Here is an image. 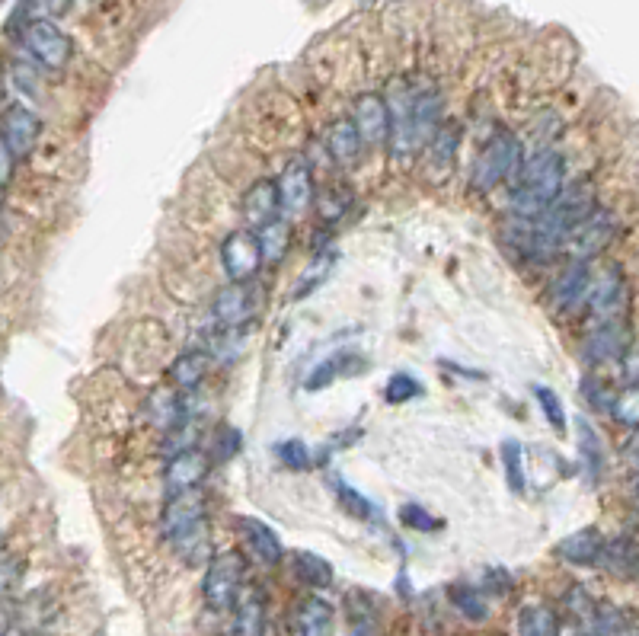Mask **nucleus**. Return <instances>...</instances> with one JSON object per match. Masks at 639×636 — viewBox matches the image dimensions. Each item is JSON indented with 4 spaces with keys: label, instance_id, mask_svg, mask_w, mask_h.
<instances>
[{
    "label": "nucleus",
    "instance_id": "f257e3e1",
    "mask_svg": "<svg viewBox=\"0 0 639 636\" xmlns=\"http://www.w3.org/2000/svg\"><path fill=\"white\" fill-rule=\"evenodd\" d=\"M163 537L179 550V557H186L189 563L205 560L208 553V509L205 496L199 489H176L163 502L160 515Z\"/></svg>",
    "mask_w": 639,
    "mask_h": 636
},
{
    "label": "nucleus",
    "instance_id": "f03ea898",
    "mask_svg": "<svg viewBox=\"0 0 639 636\" xmlns=\"http://www.w3.org/2000/svg\"><path fill=\"white\" fill-rule=\"evenodd\" d=\"M566 183V160L560 151L540 148L534 157L521 160V170L515 173V192H512V211L515 218H537L556 192Z\"/></svg>",
    "mask_w": 639,
    "mask_h": 636
},
{
    "label": "nucleus",
    "instance_id": "7ed1b4c3",
    "mask_svg": "<svg viewBox=\"0 0 639 636\" xmlns=\"http://www.w3.org/2000/svg\"><path fill=\"white\" fill-rule=\"evenodd\" d=\"M524 160V144L515 132L509 128H499V132L489 138L477 160L470 167V186L473 192H493L496 186H502L505 179H515V173L521 170Z\"/></svg>",
    "mask_w": 639,
    "mask_h": 636
},
{
    "label": "nucleus",
    "instance_id": "20e7f679",
    "mask_svg": "<svg viewBox=\"0 0 639 636\" xmlns=\"http://www.w3.org/2000/svg\"><path fill=\"white\" fill-rule=\"evenodd\" d=\"M617 227H620V218L614 215V211H608V208L588 211L582 221H576L563 234L560 253H569L572 259H582V263H588V259L601 256L604 250L611 247V240L617 237Z\"/></svg>",
    "mask_w": 639,
    "mask_h": 636
},
{
    "label": "nucleus",
    "instance_id": "39448f33",
    "mask_svg": "<svg viewBox=\"0 0 639 636\" xmlns=\"http://www.w3.org/2000/svg\"><path fill=\"white\" fill-rule=\"evenodd\" d=\"M243 579H247V563H243L240 553L234 550L218 553V557L208 563L205 579H202V595L208 601V608L231 611L243 592Z\"/></svg>",
    "mask_w": 639,
    "mask_h": 636
},
{
    "label": "nucleus",
    "instance_id": "423d86ee",
    "mask_svg": "<svg viewBox=\"0 0 639 636\" xmlns=\"http://www.w3.org/2000/svg\"><path fill=\"white\" fill-rule=\"evenodd\" d=\"M23 48L48 71L68 68V61L74 58V39L55 20H26Z\"/></svg>",
    "mask_w": 639,
    "mask_h": 636
},
{
    "label": "nucleus",
    "instance_id": "0eeeda50",
    "mask_svg": "<svg viewBox=\"0 0 639 636\" xmlns=\"http://www.w3.org/2000/svg\"><path fill=\"white\" fill-rule=\"evenodd\" d=\"M275 186H278L282 211H288V215H304L317 199L314 167H310V160H304V157H291L282 167V176L275 179Z\"/></svg>",
    "mask_w": 639,
    "mask_h": 636
},
{
    "label": "nucleus",
    "instance_id": "6e6552de",
    "mask_svg": "<svg viewBox=\"0 0 639 636\" xmlns=\"http://www.w3.org/2000/svg\"><path fill=\"white\" fill-rule=\"evenodd\" d=\"M221 266L231 282H253L262 269V253L256 231L243 227V231H231L221 243Z\"/></svg>",
    "mask_w": 639,
    "mask_h": 636
},
{
    "label": "nucleus",
    "instance_id": "1a4fd4ad",
    "mask_svg": "<svg viewBox=\"0 0 639 636\" xmlns=\"http://www.w3.org/2000/svg\"><path fill=\"white\" fill-rule=\"evenodd\" d=\"M352 125L358 138H362L365 148H381L387 144V132H390V112H387V100L378 90H362L352 100Z\"/></svg>",
    "mask_w": 639,
    "mask_h": 636
},
{
    "label": "nucleus",
    "instance_id": "9d476101",
    "mask_svg": "<svg viewBox=\"0 0 639 636\" xmlns=\"http://www.w3.org/2000/svg\"><path fill=\"white\" fill-rule=\"evenodd\" d=\"M588 311H592L598 317V323L604 320H620L627 314L630 307V288L624 282V275H620L617 266L604 269L598 279H592V285H588Z\"/></svg>",
    "mask_w": 639,
    "mask_h": 636
},
{
    "label": "nucleus",
    "instance_id": "9b49d317",
    "mask_svg": "<svg viewBox=\"0 0 639 636\" xmlns=\"http://www.w3.org/2000/svg\"><path fill=\"white\" fill-rule=\"evenodd\" d=\"M42 135V119L23 103H10L4 112H0V141H4V148L20 160L26 157L32 148L39 144Z\"/></svg>",
    "mask_w": 639,
    "mask_h": 636
},
{
    "label": "nucleus",
    "instance_id": "f8f14e48",
    "mask_svg": "<svg viewBox=\"0 0 639 636\" xmlns=\"http://www.w3.org/2000/svg\"><path fill=\"white\" fill-rule=\"evenodd\" d=\"M253 311H256V298H253L250 282L224 285L215 295V304H211V317H215V323L227 333L240 330V326L253 317Z\"/></svg>",
    "mask_w": 639,
    "mask_h": 636
},
{
    "label": "nucleus",
    "instance_id": "ddd939ff",
    "mask_svg": "<svg viewBox=\"0 0 639 636\" xmlns=\"http://www.w3.org/2000/svg\"><path fill=\"white\" fill-rule=\"evenodd\" d=\"M633 346L630 339V330L624 320H604L598 323L592 333H588L585 339V358L595 365H604V362H620V355H624L627 349Z\"/></svg>",
    "mask_w": 639,
    "mask_h": 636
},
{
    "label": "nucleus",
    "instance_id": "4468645a",
    "mask_svg": "<svg viewBox=\"0 0 639 636\" xmlns=\"http://www.w3.org/2000/svg\"><path fill=\"white\" fill-rule=\"evenodd\" d=\"M588 285H592V269H588V263H582V259H572L550 285V304L560 314L576 311L588 298Z\"/></svg>",
    "mask_w": 639,
    "mask_h": 636
},
{
    "label": "nucleus",
    "instance_id": "2eb2a0df",
    "mask_svg": "<svg viewBox=\"0 0 639 636\" xmlns=\"http://www.w3.org/2000/svg\"><path fill=\"white\" fill-rule=\"evenodd\" d=\"M278 215H282V202H278L275 179L262 176L256 183H250V189L243 192V199H240V218L247 221L250 231H256V227H262Z\"/></svg>",
    "mask_w": 639,
    "mask_h": 636
},
{
    "label": "nucleus",
    "instance_id": "dca6fc26",
    "mask_svg": "<svg viewBox=\"0 0 639 636\" xmlns=\"http://www.w3.org/2000/svg\"><path fill=\"white\" fill-rule=\"evenodd\" d=\"M211 458L199 448H179L173 451V458L167 461V470H163V480H167V489L176 493V489H199V483L208 477Z\"/></svg>",
    "mask_w": 639,
    "mask_h": 636
},
{
    "label": "nucleus",
    "instance_id": "f3484780",
    "mask_svg": "<svg viewBox=\"0 0 639 636\" xmlns=\"http://www.w3.org/2000/svg\"><path fill=\"white\" fill-rule=\"evenodd\" d=\"M237 525L243 531V541H247V547L253 550V557L262 566H278V563H282V557H285L282 541H278V534L266 525V521H259V518H237Z\"/></svg>",
    "mask_w": 639,
    "mask_h": 636
},
{
    "label": "nucleus",
    "instance_id": "a211bd4d",
    "mask_svg": "<svg viewBox=\"0 0 639 636\" xmlns=\"http://www.w3.org/2000/svg\"><path fill=\"white\" fill-rule=\"evenodd\" d=\"M601 544H604V537L598 528H579L556 544V553L572 566H598Z\"/></svg>",
    "mask_w": 639,
    "mask_h": 636
},
{
    "label": "nucleus",
    "instance_id": "6ab92c4d",
    "mask_svg": "<svg viewBox=\"0 0 639 636\" xmlns=\"http://www.w3.org/2000/svg\"><path fill=\"white\" fill-rule=\"evenodd\" d=\"M323 148L330 151V157L336 163H342V167H349V163L358 160V154H362V138H358L352 119H336L330 122V128L323 132Z\"/></svg>",
    "mask_w": 639,
    "mask_h": 636
},
{
    "label": "nucleus",
    "instance_id": "aec40b11",
    "mask_svg": "<svg viewBox=\"0 0 639 636\" xmlns=\"http://www.w3.org/2000/svg\"><path fill=\"white\" fill-rule=\"evenodd\" d=\"M336 250H317L314 256H310V263L301 269L298 275V282H294V291H291V298L294 301H304L310 298L320 285H326L333 279V272H336Z\"/></svg>",
    "mask_w": 639,
    "mask_h": 636
},
{
    "label": "nucleus",
    "instance_id": "412c9836",
    "mask_svg": "<svg viewBox=\"0 0 639 636\" xmlns=\"http://www.w3.org/2000/svg\"><path fill=\"white\" fill-rule=\"evenodd\" d=\"M256 240H259L262 263H282L291 247V221H285L282 215L266 221L262 227H256Z\"/></svg>",
    "mask_w": 639,
    "mask_h": 636
},
{
    "label": "nucleus",
    "instance_id": "4be33fe9",
    "mask_svg": "<svg viewBox=\"0 0 639 636\" xmlns=\"http://www.w3.org/2000/svg\"><path fill=\"white\" fill-rule=\"evenodd\" d=\"M170 381L176 390H195V387H202V381L208 378V352H183V355H176L173 358V365H170Z\"/></svg>",
    "mask_w": 639,
    "mask_h": 636
},
{
    "label": "nucleus",
    "instance_id": "5701e85b",
    "mask_svg": "<svg viewBox=\"0 0 639 636\" xmlns=\"http://www.w3.org/2000/svg\"><path fill=\"white\" fill-rule=\"evenodd\" d=\"M298 636H330L333 633V608L323 598H304L298 617H294Z\"/></svg>",
    "mask_w": 639,
    "mask_h": 636
},
{
    "label": "nucleus",
    "instance_id": "b1692460",
    "mask_svg": "<svg viewBox=\"0 0 639 636\" xmlns=\"http://www.w3.org/2000/svg\"><path fill=\"white\" fill-rule=\"evenodd\" d=\"M147 416H151V422L157 429L173 432L176 426H183L186 422V406H183V400H176L173 390L160 387L151 394V400H147Z\"/></svg>",
    "mask_w": 639,
    "mask_h": 636
},
{
    "label": "nucleus",
    "instance_id": "393cba45",
    "mask_svg": "<svg viewBox=\"0 0 639 636\" xmlns=\"http://www.w3.org/2000/svg\"><path fill=\"white\" fill-rule=\"evenodd\" d=\"M234 614V636H262L266 633V601L256 592H247L237 598Z\"/></svg>",
    "mask_w": 639,
    "mask_h": 636
},
{
    "label": "nucleus",
    "instance_id": "a878e982",
    "mask_svg": "<svg viewBox=\"0 0 639 636\" xmlns=\"http://www.w3.org/2000/svg\"><path fill=\"white\" fill-rule=\"evenodd\" d=\"M598 566H604L617 579H633L636 576V547L630 537H614L611 544H601Z\"/></svg>",
    "mask_w": 639,
    "mask_h": 636
},
{
    "label": "nucleus",
    "instance_id": "bb28decb",
    "mask_svg": "<svg viewBox=\"0 0 639 636\" xmlns=\"http://www.w3.org/2000/svg\"><path fill=\"white\" fill-rule=\"evenodd\" d=\"M294 576L304 585H310V589H326V585H333V566L326 563L320 553L298 550L294 553Z\"/></svg>",
    "mask_w": 639,
    "mask_h": 636
},
{
    "label": "nucleus",
    "instance_id": "cd10ccee",
    "mask_svg": "<svg viewBox=\"0 0 639 636\" xmlns=\"http://www.w3.org/2000/svg\"><path fill=\"white\" fill-rule=\"evenodd\" d=\"M521 636H560V621L547 605H524L518 614Z\"/></svg>",
    "mask_w": 639,
    "mask_h": 636
},
{
    "label": "nucleus",
    "instance_id": "c85d7f7f",
    "mask_svg": "<svg viewBox=\"0 0 639 636\" xmlns=\"http://www.w3.org/2000/svg\"><path fill=\"white\" fill-rule=\"evenodd\" d=\"M358 365V358L352 355V352H339V355H333V358H326V362L320 365V368H314V374H310L307 378V390H320V387H326L333 378H342V374H352Z\"/></svg>",
    "mask_w": 639,
    "mask_h": 636
},
{
    "label": "nucleus",
    "instance_id": "c756f323",
    "mask_svg": "<svg viewBox=\"0 0 639 636\" xmlns=\"http://www.w3.org/2000/svg\"><path fill=\"white\" fill-rule=\"evenodd\" d=\"M592 624H595V636H636V627L630 621V614L614 608V605L598 608L595 617H592Z\"/></svg>",
    "mask_w": 639,
    "mask_h": 636
},
{
    "label": "nucleus",
    "instance_id": "7c9ffc66",
    "mask_svg": "<svg viewBox=\"0 0 639 636\" xmlns=\"http://www.w3.org/2000/svg\"><path fill=\"white\" fill-rule=\"evenodd\" d=\"M451 605L464 617H470V621H486L489 617L486 601L473 585H451Z\"/></svg>",
    "mask_w": 639,
    "mask_h": 636
},
{
    "label": "nucleus",
    "instance_id": "2f4dec72",
    "mask_svg": "<svg viewBox=\"0 0 639 636\" xmlns=\"http://www.w3.org/2000/svg\"><path fill=\"white\" fill-rule=\"evenodd\" d=\"M416 397H422V384H419V378H413V374H406V371H397L384 384V400L393 403V406L409 403V400H416Z\"/></svg>",
    "mask_w": 639,
    "mask_h": 636
},
{
    "label": "nucleus",
    "instance_id": "473e14b6",
    "mask_svg": "<svg viewBox=\"0 0 639 636\" xmlns=\"http://www.w3.org/2000/svg\"><path fill=\"white\" fill-rule=\"evenodd\" d=\"M579 448H582V461H585V470L588 477L598 480L601 477V464H604V454H601V442L592 426H585V422H579Z\"/></svg>",
    "mask_w": 639,
    "mask_h": 636
},
{
    "label": "nucleus",
    "instance_id": "72a5a7b5",
    "mask_svg": "<svg viewBox=\"0 0 639 636\" xmlns=\"http://www.w3.org/2000/svg\"><path fill=\"white\" fill-rule=\"evenodd\" d=\"M636 397H639L636 394V384H627L611 400V416L620 422V426H627V429H636V422H639V400Z\"/></svg>",
    "mask_w": 639,
    "mask_h": 636
},
{
    "label": "nucleus",
    "instance_id": "f704fd0d",
    "mask_svg": "<svg viewBox=\"0 0 639 636\" xmlns=\"http://www.w3.org/2000/svg\"><path fill=\"white\" fill-rule=\"evenodd\" d=\"M534 397H537L540 413H544L547 422L553 426V432H556V435H566V410H563L560 397H556V390H550V387H534Z\"/></svg>",
    "mask_w": 639,
    "mask_h": 636
},
{
    "label": "nucleus",
    "instance_id": "c9c22d12",
    "mask_svg": "<svg viewBox=\"0 0 639 636\" xmlns=\"http://www.w3.org/2000/svg\"><path fill=\"white\" fill-rule=\"evenodd\" d=\"M333 489H336V496H339V502H342V509H346L349 515L362 518V521L374 518V505H371L368 496H362V493H358V489H352L349 483H333Z\"/></svg>",
    "mask_w": 639,
    "mask_h": 636
},
{
    "label": "nucleus",
    "instance_id": "e433bc0d",
    "mask_svg": "<svg viewBox=\"0 0 639 636\" xmlns=\"http://www.w3.org/2000/svg\"><path fill=\"white\" fill-rule=\"evenodd\" d=\"M240 445H243V435L234 429V426H218L215 435H211V451H215L218 461H231L240 454Z\"/></svg>",
    "mask_w": 639,
    "mask_h": 636
},
{
    "label": "nucleus",
    "instance_id": "4c0bfd02",
    "mask_svg": "<svg viewBox=\"0 0 639 636\" xmlns=\"http://www.w3.org/2000/svg\"><path fill=\"white\" fill-rule=\"evenodd\" d=\"M502 461H505V477L515 493H524V461H521V445L505 442L502 445Z\"/></svg>",
    "mask_w": 639,
    "mask_h": 636
},
{
    "label": "nucleus",
    "instance_id": "58836bf2",
    "mask_svg": "<svg viewBox=\"0 0 639 636\" xmlns=\"http://www.w3.org/2000/svg\"><path fill=\"white\" fill-rule=\"evenodd\" d=\"M74 0H23V16L26 20H52V16H64L71 10Z\"/></svg>",
    "mask_w": 639,
    "mask_h": 636
},
{
    "label": "nucleus",
    "instance_id": "ea45409f",
    "mask_svg": "<svg viewBox=\"0 0 639 636\" xmlns=\"http://www.w3.org/2000/svg\"><path fill=\"white\" fill-rule=\"evenodd\" d=\"M317 211H320V218L323 221H339L342 215H346V208H349V192L346 189H339V192H326L320 195V199H314Z\"/></svg>",
    "mask_w": 639,
    "mask_h": 636
},
{
    "label": "nucleus",
    "instance_id": "a19ab883",
    "mask_svg": "<svg viewBox=\"0 0 639 636\" xmlns=\"http://www.w3.org/2000/svg\"><path fill=\"white\" fill-rule=\"evenodd\" d=\"M400 518H403V525L406 528H416V531H438L441 528V521L435 518V515H429L422 509V505H416V502H406L403 509H400Z\"/></svg>",
    "mask_w": 639,
    "mask_h": 636
},
{
    "label": "nucleus",
    "instance_id": "79ce46f5",
    "mask_svg": "<svg viewBox=\"0 0 639 636\" xmlns=\"http://www.w3.org/2000/svg\"><path fill=\"white\" fill-rule=\"evenodd\" d=\"M275 454H278V461H282L285 467H291V470L310 467V451H307L304 442H298V438H291V442H282V445L275 448Z\"/></svg>",
    "mask_w": 639,
    "mask_h": 636
},
{
    "label": "nucleus",
    "instance_id": "37998d69",
    "mask_svg": "<svg viewBox=\"0 0 639 636\" xmlns=\"http://www.w3.org/2000/svg\"><path fill=\"white\" fill-rule=\"evenodd\" d=\"M16 579H20V569H16V563L7 560V557H0V595H7L16 585Z\"/></svg>",
    "mask_w": 639,
    "mask_h": 636
},
{
    "label": "nucleus",
    "instance_id": "c03bdc74",
    "mask_svg": "<svg viewBox=\"0 0 639 636\" xmlns=\"http://www.w3.org/2000/svg\"><path fill=\"white\" fill-rule=\"evenodd\" d=\"M13 167H16V157L4 148V141H0V192H4L13 179Z\"/></svg>",
    "mask_w": 639,
    "mask_h": 636
}]
</instances>
